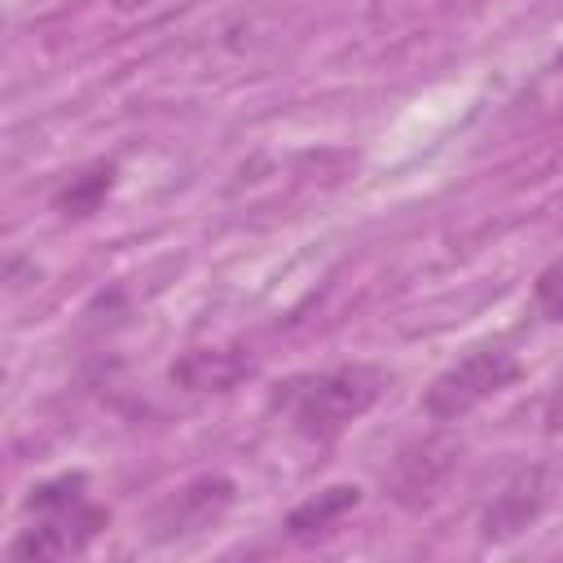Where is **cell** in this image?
I'll list each match as a JSON object with an SVG mask.
<instances>
[{
    "label": "cell",
    "instance_id": "obj_9",
    "mask_svg": "<svg viewBox=\"0 0 563 563\" xmlns=\"http://www.w3.org/2000/svg\"><path fill=\"white\" fill-rule=\"evenodd\" d=\"M110 185H114V167H110V163H97V167L70 176V180L57 189L53 207H57L62 216H92V211L101 207V198L110 194Z\"/></svg>",
    "mask_w": 563,
    "mask_h": 563
},
{
    "label": "cell",
    "instance_id": "obj_8",
    "mask_svg": "<svg viewBox=\"0 0 563 563\" xmlns=\"http://www.w3.org/2000/svg\"><path fill=\"white\" fill-rule=\"evenodd\" d=\"M356 501H361V488H352V484L321 488L317 497H308L303 506H295V510L286 515V532H290L295 541H317V537H325L347 510H356Z\"/></svg>",
    "mask_w": 563,
    "mask_h": 563
},
{
    "label": "cell",
    "instance_id": "obj_4",
    "mask_svg": "<svg viewBox=\"0 0 563 563\" xmlns=\"http://www.w3.org/2000/svg\"><path fill=\"white\" fill-rule=\"evenodd\" d=\"M233 506V479L224 475H202L189 479L185 488H176L150 519V537L154 541H185V537H202L211 532Z\"/></svg>",
    "mask_w": 563,
    "mask_h": 563
},
{
    "label": "cell",
    "instance_id": "obj_10",
    "mask_svg": "<svg viewBox=\"0 0 563 563\" xmlns=\"http://www.w3.org/2000/svg\"><path fill=\"white\" fill-rule=\"evenodd\" d=\"M537 308L550 321H563V264L541 268V277H537Z\"/></svg>",
    "mask_w": 563,
    "mask_h": 563
},
{
    "label": "cell",
    "instance_id": "obj_5",
    "mask_svg": "<svg viewBox=\"0 0 563 563\" xmlns=\"http://www.w3.org/2000/svg\"><path fill=\"white\" fill-rule=\"evenodd\" d=\"M453 462H457V449L449 440H440V435H427V440L405 444L391 457V471L383 475V484H387V493L400 506H422L444 484V475L453 471Z\"/></svg>",
    "mask_w": 563,
    "mask_h": 563
},
{
    "label": "cell",
    "instance_id": "obj_11",
    "mask_svg": "<svg viewBox=\"0 0 563 563\" xmlns=\"http://www.w3.org/2000/svg\"><path fill=\"white\" fill-rule=\"evenodd\" d=\"M545 427H550L554 435H563V391L550 400V409H545Z\"/></svg>",
    "mask_w": 563,
    "mask_h": 563
},
{
    "label": "cell",
    "instance_id": "obj_1",
    "mask_svg": "<svg viewBox=\"0 0 563 563\" xmlns=\"http://www.w3.org/2000/svg\"><path fill=\"white\" fill-rule=\"evenodd\" d=\"M387 387V374L378 365H339L325 374L290 378L277 391V405L290 413L295 431L308 440H334L347 422H356Z\"/></svg>",
    "mask_w": 563,
    "mask_h": 563
},
{
    "label": "cell",
    "instance_id": "obj_2",
    "mask_svg": "<svg viewBox=\"0 0 563 563\" xmlns=\"http://www.w3.org/2000/svg\"><path fill=\"white\" fill-rule=\"evenodd\" d=\"M26 510L35 515V523L13 541L18 559L79 554L106 528V510L84 497V475H57V479L35 484L26 497Z\"/></svg>",
    "mask_w": 563,
    "mask_h": 563
},
{
    "label": "cell",
    "instance_id": "obj_6",
    "mask_svg": "<svg viewBox=\"0 0 563 563\" xmlns=\"http://www.w3.org/2000/svg\"><path fill=\"white\" fill-rule=\"evenodd\" d=\"M255 374V356L246 347H194L172 365V383L185 391H233L242 378Z\"/></svg>",
    "mask_w": 563,
    "mask_h": 563
},
{
    "label": "cell",
    "instance_id": "obj_3",
    "mask_svg": "<svg viewBox=\"0 0 563 563\" xmlns=\"http://www.w3.org/2000/svg\"><path fill=\"white\" fill-rule=\"evenodd\" d=\"M519 378V361L506 347H475L466 352L457 365H449L422 396V409L435 422H457L471 409H479L488 396H497L501 387H510Z\"/></svg>",
    "mask_w": 563,
    "mask_h": 563
},
{
    "label": "cell",
    "instance_id": "obj_7",
    "mask_svg": "<svg viewBox=\"0 0 563 563\" xmlns=\"http://www.w3.org/2000/svg\"><path fill=\"white\" fill-rule=\"evenodd\" d=\"M545 497H550V484H545V471H523L515 475L497 497L493 506L484 510V541H510L519 537L541 510H545Z\"/></svg>",
    "mask_w": 563,
    "mask_h": 563
}]
</instances>
